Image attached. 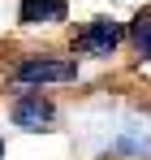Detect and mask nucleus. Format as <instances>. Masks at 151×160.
<instances>
[{
  "mask_svg": "<svg viewBox=\"0 0 151 160\" xmlns=\"http://www.w3.org/2000/svg\"><path fill=\"white\" fill-rule=\"evenodd\" d=\"M78 78H82V65L61 52H26L9 69L13 87H65V82H78Z\"/></svg>",
  "mask_w": 151,
  "mask_h": 160,
  "instance_id": "nucleus-1",
  "label": "nucleus"
},
{
  "mask_svg": "<svg viewBox=\"0 0 151 160\" xmlns=\"http://www.w3.org/2000/svg\"><path fill=\"white\" fill-rule=\"evenodd\" d=\"M95 156H125V160H151V112H125L91 143Z\"/></svg>",
  "mask_w": 151,
  "mask_h": 160,
  "instance_id": "nucleus-2",
  "label": "nucleus"
},
{
  "mask_svg": "<svg viewBox=\"0 0 151 160\" xmlns=\"http://www.w3.org/2000/svg\"><path fill=\"white\" fill-rule=\"evenodd\" d=\"M121 43H125V26H121L117 18H91V22L74 35L69 48H74L78 56H100V61H108Z\"/></svg>",
  "mask_w": 151,
  "mask_h": 160,
  "instance_id": "nucleus-3",
  "label": "nucleus"
},
{
  "mask_svg": "<svg viewBox=\"0 0 151 160\" xmlns=\"http://www.w3.org/2000/svg\"><path fill=\"white\" fill-rule=\"evenodd\" d=\"M9 121L26 134H48L56 126V104H52L48 95H39V87H26L22 95H13V104H9Z\"/></svg>",
  "mask_w": 151,
  "mask_h": 160,
  "instance_id": "nucleus-4",
  "label": "nucleus"
},
{
  "mask_svg": "<svg viewBox=\"0 0 151 160\" xmlns=\"http://www.w3.org/2000/svg\"><path fill=\"white\" fill-rule=\"evenodd\" d=\"M61 22H69V0H17V26L43 30V26H61Z\"/></svg>",
  "mask_w": 151,
  "mask_h": 160,
  "instance_id": "nucleus-5",
  "label": "nucleus"
},
{
  "mask_svg": "<svg viewBox=\"0 0 151 160\" xmlns=\"http://www.w3.org/2000/svg\"><path fill=\"white\" fill-rule=\"evenodd\" d=\"M125 43H129V52L138 56L143 65H151V4H143V9L129 18V26H125Z\"/></svg>",
  "mask_w": 151,
  "mask_h": 160,
  "instance_id": "nucleus-6",
  "label": "nucleus"
},
{
  "mask_svg": "<svg viewBox=\"0 0 151 160\" xmlns=\"http://www.w3.org/2000/svg\"><path fill=\"white\" fill-rule=\"evenodd\" d=\"M0 160H4V138H0Z\"/></svg>",
  "mask_w": 151,
  "mask_h": 160,
  "instance_id": "nucleus-7",
  "label": "nucleus"
}]
</instances>
